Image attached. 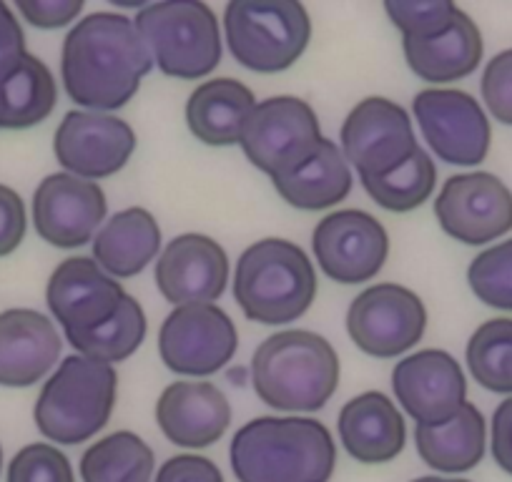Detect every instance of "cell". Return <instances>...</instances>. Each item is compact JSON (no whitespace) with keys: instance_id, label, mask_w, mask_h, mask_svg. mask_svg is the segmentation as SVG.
<instances>
[{"instance_id":"obj_13","label":"cell","mask_w":512,"mask_h":482,"mask_svg":"<svg viewBox=\"0 0 512 482\" xmlns=\"http://www.w3.org/2000/svg\"><path fill=\"white\" fill-rule=\"evenodd\" d=\"M435 216L447 236L482 247L512 229V191L487 171L450 176L437 194Z\"/></svg>"},{"instance_id":"obj_29","label":"cell","mask_w":512,"mask_h":482,"mask_svg":"<svg viewBox=\"0 0 512 482\" xmlns=\"http://www.w3.org/2000/svg\"><path fill=\"white\" fill-rule=\"evenodd\" d=\"M156 457L136 432L118 430L93 442L81 457L83 482H151Z\"/></svg>"},{"instance_id":"obj_27","label":"cell","mask_w":512,"mask_h":482,"mask_svg":"<svg viewBox=\"0 0 512 482\" xmlns=\"http://www.w3.org/2000/svg\"><path fill=\"white\" fill-rule=\"evenodd\" d=\"M415 447L420 460L435 472L460 475L482 462L487 447V422L472 402L442 425H417Z\"/></svg>"},{"instance_id":"obj_42","label":"cell","mask_w":512,"mask_h":482,"mask_svg":"<svg viewBox=\"0 0 512 482\" xmlns=\"http://www.w3.org/2000/svg\"><path fill=\"white\" fill-rule=\"evenodd\" d=\"M410 482H470V480H462V477H437V475H427V477H417V480Z\"/></svg>"},{"instance_id":"obj_6","label":"cell","mask_w":512,"mask_h":482,"mask_svg":"<svg viewBox=\"0 0 512 482\" xmlns=\"http://www.w3.org/2000/svg\"><path fill=\"white\" fill-rule=\"evenodd\" d=\"M134 26L164 76L199 81L211 76L221 63L219 18L201 0H164L141 6Z\"/></svg>"},{"instance_id":"obj_30","label":"cell","mask_w":512,"mask_h":482,"mask_svg":"<svg viewBox=\"0 0 512 482\" xmlns=\"http://www.w3.org/2000/svg\"><path fill=\"white\" fill-rule=\"evenodd\" d=\"M146 329H149V324H146L144 307L131 294H126L113 317H108L106 322L98 324L96 329H88V332L66 334V339L76 349V354L113 367L136 354V349L144 344Z\"/></svg>"},{"instance_id":"obj_25","label":"cell","mask_w":512,"mask_h":482,"mask_svg":"<svg viewBox=\"0 0 512 482\" xmlns=\"http://www.w3.org/2000/svg\"><path fill=\"white\" fill-rule=\"evenodd\" d=\"M161 252V226L149 209L131 206L113 214L93 239V259L113 279L144 272Z\"/></svg>"},{"instance_id":"obj_19","label":"cell","mask_w":512,"mask_h":482,"mask_svg":"<svg viewBox=\"0 0 512 482\" xmlns=\"http://www.w3.org/2000/svg\"><path fill=\"white\" fill-rule=\"evenodd\" d=\"M123 297L121 282L103 272L93 257L63 259L46 287V304L63 334L96 329L113 317Z\"/></svg>"},{"instance_id":"obj_20","label":"cell","mask_w":512,"mask_h":482,"mask_svg":"<svg viewBox=\"0 0 512 482\" xmlns=\"http://www.w3.org/2000/svg\"><path fill=\"white\" fill-rule=\"evenodd\" d=\"M61 347L46 314L26 307L0 312V387L23 390L41 382L56 367Z\"/></svg>"},{"instance_id":"obj_8","label":"cell","mask_w":512,"mask_h":482,"mask_svg":"<svg viewBox=\"0 0 512 482\" xmlns=\"http://www.w3.org/2000/svg\"><path fill=\"white\" fill-rule=\"evenodd\" d=\"M324 141L317 111L299 96H274L256 103L241 149L251 166L277 179L297 169Z\"/></svg>"},{"instance_id":"obj_34","label":"cell","mask_w":512,"mask_h":482,"mask_svg":"<svg viewBox=\"0 0 512 482\" xmlns=\"http://www.w3.org/2000/svg\"><path fill=\"white\" fill-rule=\"evenodd\" d=\"M384 11L402 38H432L445 33L455 23L460 8L450 0H387Z\"/></svg>"},{"instance_id":"obj_33","label":"cell","mask_w":512,"mask_h":482,"mask_svg":"<svg viewBox=\"0 0 512 482\" xmlns=\"http://www.w3.org/2000/svg\"><path fill=\"white\" fill-rule=\"evenodd\" d=\"M467 284L482 304L512 312V239L477 254L467 267Z\"/></svg>"},{"instance_id":"obj_40","label":"cell","mask_w":512,"mask_h":482,"mask_svg":"<svg viewBox=\"0 0 512 482\" xmlns=\"http://www.w3.org/2000/svg\"><path fill=\"white\" fill-rule=\"evenodd\" d=\"M490 447L497 467L507 472V475H512V397L500 402L495 415H492Z\"/></svg>"},{"instance_id":"obj_32","label":"cell","mask_w":512,"mask_h":482,"mask_svg":"<svg viewBox=\"0 0 512 482\" xmlns=\"http://www.w3.org/2000/svg\"><path fill=\"white\" fill-rule=\"evenodd\" d=\"M372 201L392 214H407L425 204L437 186V166L425 149H417L402 166L377 179H359Z\"/></svg>"},{"instance_id":"obj_28","label":"cell","mask_w":512,"mask_h":482,"mask_svg":"<svg viewBox=\"0 0 512 482\" xmlns=\"http://www.w3.org/2000/svg\"><path fill=\"white\" fill-rule=\"evenodd\" d=\"M56 103V78L33 53L26 51L0 71V129H33L56 111Z\"/></svg>"},{"instance_id":"obj_35","label":"cell","mask_w":512,"mask_h":482,"mask_svg":"<svg viewBox=\"0 0 512 482\" xmlns=\"http://www.w3.org/2000/svg\"><path fill=\"white\" fill-rule=\"evenodd\" d=\"M6 482H76V472L56 445L33 442L8 462Z\"/></svg>"},{"instance_id":"obj_3","label":"cell","mask_w":512,"mask_h":482,"mask_svg":"<svg viewBox=\"0 0 512 482\" xmlns=\"http://www.w3.org/2000/svg\"><path fill=\"white\" fill-rule=\"evenodd\" d=\"M251 387L272 410L317 412L339 387L337 349L317 332L284 329L256 347Z\"/></svg>"},{"instance_id":"obj_39","label":"cell","mask_w":512,"mask_h":482,"mask_svg":"<svg viewBox=\"0 0 512 482\" xmlns=\"http://www.w3.org/2000/svg\"><path fill=\"white\" fill-rule=\"evenodd\" d=\"M154 482H224V475L209 457L176 455L159 467Z\"/></svg>"},{"instance_id":"obj_5","label":"cell","mask_w":512,"mask_h":482,"mask_svg":"<svg viewBox=\"0 0 512 482\" xmlns=\"http://www.w3.org/2000/svg\"><path fill=\"white\" fill-rule=\"evenodd\" d=\"M116 397V367L71 354L43 385L33 407V420L46 440L56 445H81L108 425Z\"/></svg>"},{"instance_id":"obj_26","label":"cell","mask_w":512,"mask_h":482,"mask_svg":"<svg viewBox=\"0 0 512 482\" xmlns=\"http://www.w3.org/2000/svg\"><path fill=\"white\" fill-rule=\"evenodd\" d=\"M272 184L294 209L322 211L347 199L354 174L337 141L324 139L309 159H304L289 174L272 179Z\"/></svg>"},{"instance_id":"obj_24","label":"cell","mask_w":512,"mask_h":482,"mask_svg":"<svg viewBox=\"0 0 512 482\" xmlns=\"http://www.w3.org/2000/svg\"><path fill=\"white\" fill-rule=\"evenodd\" d=\"M482 33L465 11L445 33L432 38H402V53L410 71L425 83L462 81L477 71L482 61Z\"/></svg>"},{"instance_id":"obj_4","label":"cell","mask_w":512,"mask_h":482,"mask_svg":"<svg viewBox=\"0 0 512 482\" xmlns=\"http://www.w3.org/2000/svg\"><path fill=\"white\" fill-rule=\"evenodd\" d=\"M234 299L246 319L267 327L297 322L317 299V272L302 247L262 239L244 249L234 272Z\"/></svg>"},{"instance_id":"obj_21","label":"cell","mask_w":512,"mask_h":482,"mask_svg":"<svg viewBox=\"0 0 512 482\" xmlns=\"http://www.w3.org/2000/svg\"><path fill=\"white\" fill-rule=\"evenodd\" d=\"M156 422L169 442L201 450L226 435L231 405L211 382H171L156 402Z\"/></svg>"},{"instance_id":"obj_10","label":"cell","mask_w":512,"mask_h":482,"mask_svg":"<svg viewBox=\"0 0 512 482\" xmlns=\"http://www.w3.org/2000/svg\"><path fill=\"white\" fill-rule=\"evenodd\" d=\"M236 349V324L216 304L174 307L159 329V357L176 375H216L234 359Z\"/></svg>"},{"instance_id":"obj_37","label":"cell","mask_w":512,"mask_h":482,"mask_svg":"<svg viewBox=\"0 0 512 482\" xmlns=\"http://www.w3.org/2000/svg\"><path fill=\"white\" fill-rule=\"evenodd\" d=\"M16 11L41 31L68 26L83 13V0H18Z\"/></svg>"},{"instance_id":"obj_9","label":"cell","mask_w":512,"mask_h":482,"mask_svg":"<svg viewBox=\"0 0 512 482\" xmlns=\"http://www.w3.org/2000/svg\"><path fill=\"white\" fill-rule=\"evenodd\" d=\"M339 149L359 179H377L405 164L420 144L415 126L400 103L382 96L359 101L344 118Z\"/></svg>"},{"instance_id":"obj_43","label":"cell","mask_w":512,"mask_h":482,"mask_svg":"<svg viewBox=\"0 0 512 482\" xmlns=\"http://www.w3.org/2000/svg\"><path fill=\"white\" fill-rule=\"evenodd\" d=\"M0 472H3V447H0Z\"/></svg>"},{"instance_id":"obj_18","label":"cell","mask_w":512,"mask_h":482,"mask_svg":"<svg viewBox=\"0 0 512 482\" xmlns=\"http://www.w3.org/2000/svg\"><path fill=\"white\" fill-rule=\"evenodd\" d=\"M156 287L174 307L214 304L229 284V257L206 234H181L156 259Z\"/></svg>"},{"instance_id":"obj_41","label":"cell","mask_w":512,"mask_h":482,"mask_svg":"<svg viewBox=\"0 0 512 482\" xmlns=\"http://www.w3.org/2000/svg\"><path fill=\"white\" fill-rule=\"evenodd\" d=\"M23 53H26V33H23L21 21L6 3H0V71L11 66Z\"/></svg>"},{"instance_id":"obj_22","label":"cell","mask_w":512,"mask_h":482,"mask_svg":"<svg viewBox=\"0 0 512 482\" xmlns=\"http://www.w3.org/2000/svg\"><path fill=\"white\" fill-rule=\"evenodd\" d=\"M339 442L362 465L392 462L407 442L402 412L384 392H362L342 407L337 420Z\"/></svg>"},{"instance_id":"obj_36","label":"cell","mask_w":512,"mask_h":482,"mask_svg":"<svg viewBox=\"0 0 512 482\" xmlns=\"http://www.w3.org/2000/svg\"><path fill=\"white\" fill-rule=\"evenodd\" d=\"M482 101L495 121L512 126V48L497 53L485 66L480 81Z\"/></svg>"},{"instance_id":"obj_1","label":"cell","mask_w":512,"mask_h":482,"mask_svg":"<svg viewBox=\"0 0 512 482\" xmlns=\"http://www.w3.org/2000/svg\"><path fill=\"white\" fill-rule=\"evenodd\" d=\"M154 68L134 18L98 11L68 31L61 51V78L71 101L86 111H116L139 93Z\"/></svg>"},{"instance_id":"obj_2","label":"cell","mask_w":512,"mask_h":482,"mask_svg":"<svg viewBox=\"0 0 512 482\" xmlns=\"http://www.w3.org/2000/svg\"><path fill=\"white\" fill-rule=\"evenodd\" d=\"M229 460L239 482H329L337 445L312 417H256L234 435Z\"/></svg>"},{"instance_id":"obj_11","label":"cell","mask_w":512,"mask_h":482,"mask_svg":"<svg viewBox=\"0 0 512 482\" xmlns=\"http://www.w3.org/2000/svg\"><path fill=\"white\" fill-rule=\"evenodd\" d=\"M425 329V302L402 284L382 282L367 287L347 309L349 337L369 357H400L420 342Z\"/></svg>"},{"instance_id":"obj_7","label":"cell","mask_w":512,"mask_h":482,"mask_svg":"<svg viewBox=\"0 0 512 482\" xmlns=\"http://www.w3.org/2000/svg\"><path fill=\"white\" fill-rule=\"evenodd\" d=\"M226 46L254 73L292 68L312 41V21L297 0H231L224 11Z\"/></svg>"},{"instance_id":"obj_12","label":"cell","mask_w":512,"mask_h":482,"mask_svg":"<svg viewBox=\"0 0 512 482\" xmlns=\"http://www.w3.org/2000/svg\"><path fill=\"white\" fill-rule=\"evenodd\" d=\"M417 126L432 154L450 166H477L490 154L485 108L457 88H427L412 101Z\"/></svg>"},{"instance_id":"obj_31","label":"cell","mask_w":512,"mask_h":482,"mask_svg":"<svg viewBox=\"0 0 512 482\" xmlns=\"http://www.w3.org/2000/svg\"><path fill=\"white\" fill-rule=\"evenodd\" d=\"M472 380L495 395H512V319H487L465 349Z\"/></svg>"},{"instance_id":"obj_16","label":"cell","mask_w":512,"mask_h":482,"mask_svg":"<svg viewBox=\"0 0 512 482\" xmlns=\"http://www.w3.org/2000/svg\"><path fill=\"white\" fill-rule=\"evenodd\" d=\"M33 226L46 244L56 249H78L96 239L106 224L108 201L96 181L51 174L33 194Z\"/></svg>"},{"instance_id":"obj_14","label":"cell","mask_w":512,"mask_h":482,"mask_svg":"<svg viewBox=\"0 0 512 482\" xmlns=\"http://www.w3.org/2000/svg\"><path fill=\"white\" fill-rule=\"evenodd\" d=\"M319 269L337 284H364L382 272L390 236L372 214L342 209L324 216L312 234Z\"/></svg>"},{"instance_id":"obj_17","label":"cell","mask_w":512,"mask_h":482,"mask_svg":"<svg viewBox=\"0 0 512 482\" xmlns=\"http://www.w3.org/2000/svg\"><path fill=\"white\" fill-rule=\"evenodd\" d=\"M392 390L417 425H442L467 402L465 372L445 349H420L397 362Z\"/></svg>"},{"instance_id":"obj_15","label":"cell","mask_w":512,"mask_h":482,"mask_svg":"<svg viewBox=\"0 0 512 482\" xmlns=\"http://www.w3.org/2000/svg\"><path fill=\"white\" fill-rule=\"evenodd\" d=\"M134 129L103 111H68L53 136V154L66 174L86 181L108 179L131 161Z\"/></svg>"},{"instance_id":"obj_23","label":"cell","mask_w":512,"mask_h":482,"mask_svg":"<svg viewBox=\"0 0 512 482\" xmlns=\"http://www.w3.org/2000/svg\"><path fill=\"white\" fill-rule=\"evenodd\" d=\"M256 108L249 86L236 78H211L186 101V126L206 146H234L244 139L246 124Z\"/></svg>"},{"instance_id":"obj_38","label":"cell","mask_w":512,"mask_h":482,"mask_svg":"<svg viewBox=\"0 0 512 482\" xmlns=\"http://www.w3.org/2000/svg\"><path fill=\"white\" fill-rule=\"evenodd\" d=\"M28 219L21 194L0 184V259L16 252L26 239Z\"/></svg>"}]
</instances>
